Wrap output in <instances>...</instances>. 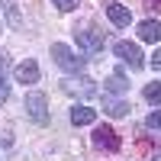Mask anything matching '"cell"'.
<instances>
[{
  "instance_id": "cell-1",
  "label": "cell",
  "mask_w": 161,
  "mask_h": 161,
  "mask_svg": "<svg viewBox=\"0 0 161 161\" xmlns=\"http://www.w3.org/2000/svg\"><path fill=\"white\" fill-rule=\"evenodd\" d=\"M23 110H26V116H29L36 126H45L48 123V100H45V93L29 90L26 100H23Z\"/></svg>"
},
{
  "instance_id": "cell-2",
  "label": "cell",
  "mask_w": 161,
  "mask_h": 161,
  "mask_svg": "<svg viewBox=\"0 0 161 161\" xmlns=\"http://www.w3.org/2000/svg\"><path fill=\"white\" fill-rule=\"evenodd\" d=\"M52 58H55V64H58L61 71H68V74L84 71V64H87L80 55H74V52H71L68 45H64V42H55V45H52Z\"/></svg>"
},
{
  "instance_id": "cell-3",
  "label": "cell",
  "mask_w": 161,
  "mask_h": 161,
  "mask_svg": "<svg viewBox=\"0 0 161 161\" xmlns=\"http://www.w3.org/2000/svg\"><path fill=\"white\" fill-rule=\"evenodd\" d=\"M113 52H116V58L126 61L132 71H142V68H145V55H142V48H139L136 42H116Z\"/></svg>"
},
{
  "instance_id": "cell-4",
  "label": "cell",
  "mask_w": 161,
  "mask_h": 161,
  "mask_svg": "<svg viewBox=\"0 0 161 161\" xmlns=\"http://www.w3.org/2000/svg\"><path fill=\"white\" fill-rule=\"evenodd\" d=\"M119 136H116V129L113 126H97L93 129V148H100V152H119Z\"/></svg>"
},
{
  "instance_id": "cell-5",
  "label": "cell",
  "mask_w": 161,
  "mask_h": 161,
  "mask_svg": "<svg viewBox=\"0 0 161 161\" xmlns=\"http://www.w3.org/2000/svg\"><path fill=\"white\" fill-rule=\"evenodd\" d=\"M61 90L64 93H77V97H93V93H97V84H93L90 77H64Z\"/></svg>"
},
{
  "instance_id": "cell-6",
  "label": "cell",
  "mask_w": 161,
  "mask_h": 161,
  "mask_svg": "<svg viewBox=\"0 0 161 161\" xmlns=\"http://www.w3.org/2000/svg\"><path fill=\"white\" fill-rule=\"evenodd\" d=\"M106 16H110L113 26H119V29H126V26L132 23V10L126 3H119V0H110L106 3Z\"/></svg>"
},
{
  "instance_id": "cell-7",
  "label": "cell",
  "mask_w": 161,
  "mask_h": 161,
  "mask_svg": "<svg viewBox=\"0 0 161 161\" xmlns=\"http://www.w3.org/2000/svg\"><path fill=\"white\" fill-rule=\"evenodd\" d=\"M74 39L84 52H100L103 48V32H97V29H80V32L74 29Z\"/></svg>"
},
{
  "instance_id": "cell-8",
  "label": "cell",
  "mask_w": 161,
  "mask_h": 161,
  "mask_svg": "<svg viewBox=\"0 0 161 161\" xmlns=\"http://www.w3.org/2000/svg\"><path fill=\"white\" fill-rule=\"evenodd\" d=\"M13 74H16L19 84H36V80H39V64L32 58H26V61H19L16 68H13Z\"/></svg>"
},
{
  "instance_id": "cell-9",
  "label": "cell",
  "mask_w": 161,
  "mask_h": 161,
  "mask_svg": "<svg viewBox=\"0 0 161 161\" xmlns=\"http://www.w3.org/2000/svg\"><path fill=\"white\" fill-rule=\"evenodd\" d=\"M71 123H74V126H93V123H97V110L77 103L74 110H71Z\"/></svg>"
},
{
  "instance_id": "cell-10",
  "label": "cell",
  "mask_w": 161,
  "mask_h": 161,
  "mask_svg": "<svg viewBox=\"0 0 161 161\" xmlns=\"http://www.w3.org/2000/svg\"><path fill=\"white\" fill-rule=\"evenodd\" d=\"M139 39L155 45L158 39H161V23H158V19H145V23H139Z\"/></svg>"
},
{
  "instance_id": "cell-11",
  "label": "cell",
  "mask_w": 161,
  "mask_h": 161,
  "mask_svg": "<svg viewBox=\"0 0 161 161\" xmlns=\"http://www.w3.org/2000/svg\"><path fill=\"white\" fill-rule=\"evenodd\" d=\"M103 90H106V93H126V90H129V84H126V74H123V71H116V74H113L110 80H106V84H103Z\"/></svg>"
},
{
  "instance_id": "cell-12",
  "label": "cell",
  "mask_w": 161,
  "mask_h": 161,
  "mask_svg": "<svg viewBox=\"0 0 161 161\" xmlns=\"http://www.w3.org/2000/svg\"><path fill=\"white\" fill-rule=\"evenodd\" d=\"M103 113L106 116H126L129 113V103L126 100H103Z\"/></svg>"
},
{
  "instance_id": "cell-13",
  "label": "cell",
  "mask_w": 161,
  "mask_h": 161,
  "mask_svg": "<svg viewBox=\"0 0 161 161\" xmlns=\"http://www.w3.org/2000/svg\"><path fill=\"white\" fill-rule=\"evenodd\" d=\"M3 13H7V23L13 26V29H19V26H23V16H19V7L13 3V0H3Z\"/></svg>"
},
{
  "instance_id": "cell-14",
  "label": "cell",
  "mask_w": 161,
  "mask_h": 161,
  "mask_svg": "<svg viewBox=\"0 0 161 161\" xmlns=\"http://www.w3.org/2000/svg\"><path fill=\"white\" fill-rule=\"evenodd\" d=\"M145 100L148 103H161V80H152V84H145Z\"/></svg>"
},
{
  "instance_id": "cell-15",
  "label": "cell",
  "mask_w": 161,
  "mask_h": 161,
  "mask_svg": "<svg viewBox=\"0 0 161 161\" xmlns=\"http://www.w3.org/2000/svg\"><path fill=\"white\" fill-rule=\"evenodd\" d=\"M145 129H152V132H158V129H161V110H155L148 119H145Z\"/></svg>"
},
{
  "instance_id": "cell-16",
  "label": "cell",
  "mask_w": 161,
  "mask_h": 161,
  "mask_svg": "<svg viewBox=\"0 0 161 161\" xmlns=\"http://www.w3.org/2000/svg\"><path fill=\"white\" fill-rule=\"evenodd\" d=\"M52 3H55L61 13H71V10H77V3H80V0H52Z\"/></svg>"
},
{
  "instance_id": "cell-17",
  "label": "cell",
  "mask_w": 161,
  "mask_h": 161,
  "mask_svg": "<svg viewBox=\"0 0 161 161\" xmlns=\"http://www.w3.org/2000/svg\"><path fill=\"white\" fill-rule=\"evenodd\" d=\"M10 100V84H7V77H0V103H7Z\"/></svg>"
},
{
  "instance_id": "cell-18",
  "label": "cell",
  "mask_w": 161,
  "mask_h": 161,
  "mask_svg": "<svg viewBox=\"0 0 161 161\" xmlns=\"http://www.w3.org/2000/svg\"><path fill=\"white\" fill-rule=\"evenodd\" d=\"M10 71V58H7V52H0V77H3Z\"/></svg>"
},
{
  "instance_id": "cell-19",
  "label": "cell",
  "mask_w": 161,
  "mask_h": 161,
  "mask_svg": "<svg viewBox=\"0 0 161 161\" xmlns=\"http://www.w3.org/2000/svg\"><path fill=\"white\" fill-rule=\"evenodd\" d=\"M152 64H155V68L161 71V48H158V52H155V55H152Z\"/></svg>"
},
{
  "instance_id": "cell-20",
  "label": "cell",
  "mask_w": 161,
  "mask_h": 161,
  "mask_svg": "<svg viewBox=\"0 0 161 161\" xmlns=\"http://www.w3.org/2000/svg\"><path fill=\"white\" fill-rule=\"evenodd\" d=\"M145 3H148V10H158L161 13V0H145Z\"/></svg>"
},
{
  "instance_id": "cell-21",
  "label": "cell",
  "mask_w": 161,
  "mask_h": 161,
  "mask_svg": "<svg viewBox=\"0 0 161 161\" xmlns=\"http://www.w3.org/2000/svg\"><path fill=\"white\" fill-rule=\"evenodd\" d=\"M152 161H161V155H152Z\"/></svg>"
}]
</instances>
